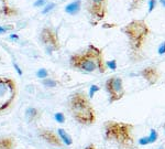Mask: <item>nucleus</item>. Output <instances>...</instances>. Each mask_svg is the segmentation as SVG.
Instances as JSON below:
<instances>
[{
	"instance_id": "f257e3e1",
	"label": "nucleus",
	"mask_w": 165,
	"mask_h": 149,
	"mask_svg": "<svg viewBox=\"0 0 165 149\" xmlns=\"http://www.w3.org/2000/svg\"><path fill=\"white\" fill-rule=\"evenodd\" d=\"M134 125L126 122L107 120L104 124V138L117 149H135Z\"/></svg>"
},
{
	"instance_id": "f03ea898",
	"label": "nucleus",
	"mask_w": 165,
	"mask_h": 149,
	"mask_svg": "<svg viewBox=\"0 0 165 149\" xmlns=\"http://www.w3.org/2000/svg\"><path fill=\"white\" fill-rule=\"evenodd\" d=\"M129 41L130 59L133 62L141 61L143 59V49L151 33V29L144 20H132L122 28Z\"/></svg>"
},
{
	"instance_id": "7ed1b4c3",
	"label": "nucleus",
	"mask_w": 165,
	"mask_h": 149,
	"mask_svg": "<svg viewBox=\"0 0 165 149\" xmlns=\"http://www.w3.org/2000/svg\"><path fill=\"white\" fill-rule=\"evenodd\" d=\"M70 63L73 68H77L87 73L99 71V73L104 74L108 68L102 50L94 44H89L84 53H76L72 55Z\"/></svg>"
},
{
	"instance_id": "20e7f679",
	"label": "nucleus",
	"mask_w": 165,
	"mask_h": 149,
	"mask_svg": "<svg viewBox=\"0 0 165 149\" xmlns=\"http://www.w3.org/2000/svg\"><path fill=\"white\" fill-rule=\"evenodd\" d=\"M68 107L74 119L79 124L84 126H90L96 123L97 116L95 108L92 106L89 96H87L85 93L76 92L72 94L68 100Z\"/></svg>"
},
{
	"instance_id": "39448f33",
	"label": "nucleus",
	"mask_w": 165,
	"mask_h": 149,
	"mask_svg": "<svg viewBox=\"0 0 165 149\" xmlns=\"http://www.w3.org/2000/svg\"><path fill=\"white\" fill-rule=\"evenodd\" d=\"M17 87L11 78H0V112L7 109L16 97Z\"/></svg>"
},
{
	"instance_id": "423d86ee",
	"label": "nucleus",
	"mask_w": 165,
	"mask_h": 149,
	"mask_svg": "<svg viewBox=\"0 0 165 149\" xmlns=\"http://www.w3.org/2000/svg\"><path fill=\"white\" fill-rule=\"evenodd\" d=\"M105 88L109 95V103L114 104L123 98L126 95V90L123 86V81L119 76H111L105 83Z\"/></svg>"
},
{
	"instance_id": "0eeeda50",
	"label": "nucleus",
	"mask_w": 165,
	"mask_h": 149,
	"mask_svg": "<svg viewBox=\"0 0 165 149\" xmlns=\"http://www.w3.org/2000/svg\"><path fill=\"white\" fill-rule=\"evenodd\" d=\"M108 1L109 0H88L87 2V10L97 24L99 21L104 20L108 13Z\"/></svg>"
},
{
	"instance_id": "6e6552de",
	"label": "nucleus",
	"mask_w": 165,
	"mask_h": 149,
	"mask_svg": "<svg viewBox=\"0 0 165 149\" xmlns=\"http://www.w3.org/2000/svg\"><path fill=\"white\" fill-rule=\"evenodd\" d=\"M41 41L45 46L48 53H52L53 51L60 49V42L57 39V36L53 30L45 28L41 32Z\"/></svg>"
},
{
	"instance_id": "1a4fd4ad",
	"label": "nucleus",
	"mask_w": 165,
	"mask_h": 149,
	"mask_svg": "<svg viewBox=\"0 0 165 149\" xmlns=\"http://www.w3.org/2000/svg\"><path fill=\"white\" fill-rule=\"evenodd\" d=\"M140 75L142 76L143 80L150 86L155 85L160 81V78H161V72H160V70L156 66H153V65H150V66H146V68H142L140 71Z\"/></svg>"
},
{
	"instance_id": "9d476101",
	"label": "nucleus",
	"mask_w": 165,
	"mask_h": 149,
	"mask_svg": "<svg viewBox=\"0 0 165 149\" xmlns=\"http://www.w3.org/2000/svg\"><path fill=\"white\" fill-rule=\"evenodd\" d=\"M40 137L42 139H44L46 143H48L52 146L55 147H62L64 145L63 140L61 139V137L58 136V134L54 133L53 130L50 129H41L39 133Z\"/></svg>"
},
{
	"instance_id": "9b49d317",
	"label": "nucleus",
	"mask_w": 165,
	"mask_h": 149,
	"mask_svg": "<svg viewBox=\"0 0 165 149\" xmlns=\"http://www.w3.org/2000/svg\"><path fill=\"white\" fill-rule=\"evenodd\" d=\"M80 6H82V1L76 0V1L70 3V5H67L66 8H65V11L67 13H70V14H76V13L79 12Z\"/></svg>"
},
{
	"instance_id": "f8f14e48",
	"label": "nucleus",
	"mask_w": 165,
	"mask_h": 149,
	"mask_svg": "<svg viewBox=\"0 0 165 149\" xmlns=\"http://www.w3.org/2000/svg\"><path fill=\"white\" fill-rule=\"evenodd\" d=\"M14 146H16V141L11 137L0 138V149H13Z\"/></svg>"
},
{
	"instance_id": "ddd939ff",
	"label": "nucleus",
	"mask_w": 165,
	"mask_h": 149,
	"mask_svg": "<svg viewBox=\"0 0 165 149\" xmlns=\"http://www.w3.org/2000/svg\"><path fill=\"white\" fill-rule=\"evenodd\" d=\"M57 134L58 136L61 137V139L63 140V143L66 145V146H70L73 145V138L70 137V135L68 133H66V130L63 129V128H58L57 129Z\"/></svg>"
},
{
	"instance_id": "4468645a",
	"label": "nucleus",
	"mask_w": 165,
	"mask_h": 149,
	"mask_svg": "<svg viewBox=\"0 0 165 149\" xmlns=\"http://www.w3.org/2000/svg\"><path fill=\"white\" fill-rule=\"evenodd\" d=\"M26 116L30 122H33V120H35L36 118H39L40 112H39V109L34 108V107H29L28 109L26 110Z\"/></svg>"
},
{
	"instance_id": "2eb2a0df",
	"label": "nucleus",
	"mask_w": 165,
	"mask_h": 149,
	"mask_svg": "<svg viewBox=\"0 0 165 149\" xmlns=\"http://www.w3.org/2000/svg\"><path fill=\"white\" fill-rule=\"evenodd\" d=\"M144 0H130V6H129V10L130 11H133V10H137L141 5L143 3Z\"/></svg>"
},
{
	"instance_id": "dca6fc26",
	"label": "nucleus",
	"mask_w": 165,
	"mask_h": 149,
	"mask_svg": "<svg viewBox=\"0 0 165 149\" xmlns=\"http://www.w3.org/2000/svg\"><path fill=\"white\" fill-rule=\"evenodd\" d=\"M159 138V134L156 132L155 129H151L150 130V134H149V140H150V144H154L157 140Z\"/></svg>"
},
{
	"instance_id": "f3484780",
	"label": "nucleus",
	"mask_w": 165,
	"mask_h": 149,
	"mask_svg": "<svg viewBox=\"0 0 165 149\" xmlns=\"http://www.w3.org/2000/svg\"><path fill=\"white\" fill-rule=\"evenodd\" d=\"M43 85L46 86V87H55L57 85V82L55 80H52V78H44L43 81H42Z\"/></svg>"
},
{
	"instance_id": "a211bd4d",
	"label": "nucleus",
	"mask_w": 165,
	"mask_h": 149,
	"mask_svg": "<svg viewBox=\"0 0 165 149\" xmlns=\"http://www.w3.org/2000/svg\"><path fill=\"white\" fill-rule=\"evenodd\" d=\"M100 91V87H99L98 85H92L90 88H89V98H92L95 96V94L97 92Z\"/></svg>"
},
{
	"instance_id": "6ab92c4d",
	"label": "nucleus",
	"mask_w": 165,
	"mask_h": 149,
	"mask_svg": "<svg viewBox=\"0 0 165 149\" xmlns=\"http://www.w3.org/2000/svg\"><path fill=\"white\" fill-rule=\"evenodd\" d=\"M48 71L45 70V68H40L38 72H36V76H38L39 78H48Z\"/></svg>"
},
{
	"instance_id": "aec40b11",
	"label": "nucleus",
	"mask_w": 165,
	"mask_h": 149,
	"mask_svg": "<svg viewBox=\"0 0 165 149\" xmlns=\"http://www.w3.org/2000/svg\"><path fill=\"white\" fill-rule=\"evenodd\" d=\"M54 118L57 123H60V124H63L64 122H65V116H64L63 113H56L54 115Z\"/></svg>"
},
{
	"instance_id": "412c9836",
	"label": "nucleus",
	"mask_w": 165,
	"mask_h": 149,
	"mask_svg": "<svg viewBox=\"0 0 165 149\" xmlns=\"http://www.w3.org/2000/svg\"><path fill=\"white\" fill-rule=\"evenodd\" d=\"M138 144L140 146H146V145H150V140H149V136L145 137H141L139 140H138Z\"/></svg>"
},
{
	"instance_id": "4be33fe9",
	"label": "nucleus",
	"mask_w": 165,
	"mask_h": 149,
	"mask_svg": "<svg viewBox=\"0 0 165 149\" xmlns=\"http://www.w3.org/2000/svg\"><path fill=\"white\" fill-rule=\"evenodd\" d=\"M107 68L112 70V71H116V70H117V61H116V60L108 61L107 62Z\"/></svg>"
},
{
	"instance_id": "5701e85b",
	"label": "nucleus",
	"mask_w": 165,
	"mask_h": 149,
	"mask_svg": "<svg viewBox=\"0 0 165 149\" xmlns=\"http://www.w3.org/2000/svg\"><path fill=\"white\" fill-rule=\"evenodd\" d=\"M156 3H157L156 0H150L149 1V13H151L153 10H154V8L156 7Z\"/></svg>"
},
{
	"instance_id": "b1692460",
	"label": "nucleus",
	"mask_w": 165,
	"mask_h": 149,
	"mask_svg": "<svg viewBox=\"0 0 165 149\" xmlns=\"http://www.w3.org/2000/svg\"><path fill=\"white\" fill-rule=\"evenodd\" d=\"M54 7H55V3L50 2V3L48 5V6H46V7L44 8V10L42 11V13H48V12H50V11H51V10L53 9V8H54Z\"/></svg>"
},
{
	"instance_id": "393cba45",
	"label": "nucleus",
	"mask_w": 165,
	"mask_h": 149,
	"mask_svg": "<svg viewBox=\"0 0 165 149\" xmlns=\"http://www.w3.org/2000/svg\"><path fill=\"white\" fill-rule=\"evenodd\" d=\"M157 52H159L160 55L165 54V42H163L162 44L159 46V50H157Z\"/></svg>"
},
{
	"instance_id": "a878e982",
	"label": "nucleus",
	"mask_w": 165,
	"mask_h": 149,
	"mask_svg": "<svg viewBox=\"0 0 165 149\" xmlns=\"http://www.w3.org/2000/svg\"><path fill=\"white\" fill-rule=\"evenodd\" d=\"M45 2H46V0H36V1L34 2V6L35 7H41V6H43Z\"/></svg>"
},
{
	"instance_id": "bb28decb",
	"label": "nucleus",
	"mask_w": 165,
	"mask_h": 149,
	"mask_svg": "<svg viewBox=\"0 0 165 149\" xmlns=\"http://www.w3.org/2000/svg\"><path fill=\"white\" fill-rule=\"evenodd\" d=\"M13 66H14V68L17 70L18 74H19V75H22V71H21V68H19V65L17 64V63H13Z\"/></svg>"
},
{
	"instance_id": "cd10ccee",
	"label": "nucleus",
	"mask_w": 165,
	"mask_h": 149,
	"mask_svg": "<svg viewBox=\"0 0 165 149\" xmlns=\"http://www.w3.org/2000/svg\"><path fill=\"white\" fill-rule=\"evenodd\" d=\"M84 149H99V148H97V146L94 145V144H89V145H87Z\"/></svg>"
},
{
	"instance_id": "c85d7f7f",
	"label": "nucleus",
	"mask_w": 165,
	"mask_h": 149,
	"mask_svg": "<svg viewBox=\"0 0 165 149\" xmlns=\"http://www.w3.org/2000/svg\"><path fill=\"white\" fill-rule=\"evenodd\" d=\"M7 31L6 28H3V27H0V33H5Z\"/></svg>"
},
{
	"instance_id": "c756f323",
	"label": "nucleus",
	"mask_w": 165,
	"mask_h": 149,
	"mask_svg": "<svg viewBox=\"0 0 165 149\" xmlns=\"http://www.w3.org/2000/svg\"><path fill=\"white\" fill-rule=\"evenodd\" d=\"M10 39H18V36H17V34H11V36H10Z\"/></svg>"
},
{
	"instance_id": "7c9ffc66",
	"label": "nucleus",
	"mask_w": 165,
	"mask_h": 149,
	"mask_svg": "<svg viewBox=\"0 0 165 149\" xmlns=\"http://www.w3.org/2000/svg\"><path fill=\"white\" fill-rule=\"evenodd\" d=\"M160 2H161V5L165 8V0H160Z\"/></svg>"
},
{
	"instance_id": "2f4dec72",
	"label": "nucleus",
	"mask_w": 165,
	"mask_h": 149,
	"mask_svg": "<svg viewBox=\"0 0 165 149\" xmlns=\"http://www.w3.org/2000/svg\"><path fill=\"white\" fill-rule=\"evenodd\" d=\"M159 149H164V147H159Z\"/></svg>"
}]
</instances>
